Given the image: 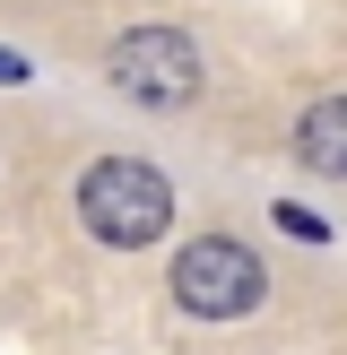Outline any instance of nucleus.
Listing matches in <instances>:
<instances>
[{
  "instance_id": "f03ea898",
  "label": "nucleus",
  "mask_w": 347,
  "mask_h": 355,
  "mask_svg": "<svg viewBox=\"0 0 347 355\" xmlns=\"http://www.w3.org/2000/svg\"><path fill=\"white\" fill-rule=\"evenodd\" d=\"M104 69H113V87L130 104H148V113H174V104L200 96V44L174 35V26H130Z\"/></svg>"
},
{
  "instance_id": "f257e3e1",
  "label": "nucleus",
  "mask_w": 347,
  "mask_h": 355,
  "mask_svg": "<svg viewBox=\"0 0 347 355\" xmlns=\"http://www.w3.org/2000/svg\"><path fill=\"white\" fill-rule=\"evenodd\" d=\"M78 217L96 243H113V252H139V243H156L174 225V191L156 165H139V156H104V165L78 173Z\"/></svg>"
},
{
  "instance_id": "39448f33",
  "label": "nucleus",
  "mask_w": 347,
  "mask_h": 355,
  "mask_svg": "<svg viewBox=\"0 0 347 355\" xmlns=\"http://www.w3.org/2000/svg\"><path fill=\"white\" fill-rule=\"evenodd\" d=\"M269 217H278V225H287V234H295V243H321V234H330V225H321V217H312V208H295V200H278V208H269Z\"/></svg>"
},
{
  "instance_id": "7ed1b4c3",
  "label": "nucleus",
  "mask_w": 347,
  "mask_h": 355,
  "mask_svg": "<svg viewBox=\"0 0 347 355\" xmlns=\"http://www.w3.org/2000/svg\"><path fill=\"white\" fill-rule=\"evenodd\" d=\"M260 286H269V277H260V260L243 252V243H226V234L183 243V260H174V304L200 312V321H235V312H252Z\"/></svg>"
},
{
  "instance_id": "20e7f679",
  "label": "nucleus",
  "mask_w": 347,
  "mask_h": 355,
  "mask_svg": "<svg viewBox=\"0 0 347 355\" xmlns=\"http://www.w3.org/2000/svg\"><path fill=\"white\" fill-rule=\"evenodd\" d=\"M295 165L347 182V96H321V104H304V113H295Z\"/></svg>"
},
{
  "instance_id": "423d86ee",
  "label": "nucleus",
  "mask_w": 347,
  "mask_h": 355,
  "mask_svg": "<svg viewBox=\"0 0 347 355\" xmlns=\"http://www.w3.org/2000/svg\"><path fill=\"white\" fill-rule=\"evenodd\" d=\"M26 78V61H17V52H0V87H17Z\"/></svg>"
}]
</instances>
